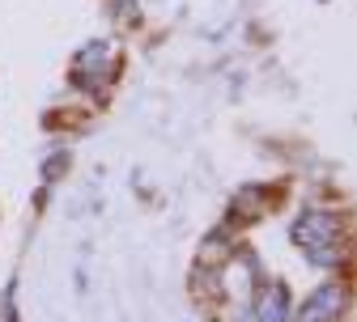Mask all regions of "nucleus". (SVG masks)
Returning a JSON list of instances; mask_svg holds the SVG:
<instances>
[{"instance_id": "f257e3e1", "label": "nucleus", "mask_w": 357, "mask_h": 322, "mask_svg": "<svg viewBox=\"0 0 357 322\" xmlns=\"http://www.w3.org/2000/svg\"><path fill=\"white\" fill-rule=\"evenodd\" d=\"M294 242L315 267H336L340 263V216L336 212H306L294 225Z\"/></svg>"}, {"instance_id": "f03ea898", "label": "nucleus", "mask_w": 357, "mask_h": 322, "mask_svg": "<svg viewBox=\"0 0 357 322\" xmlns=\"http://www.w3.org/2000/svg\"><path fill=\"white\" fill-rule=\"evenodd\" d=\"M344 305H349V293L340 280H328L310 293L298 309V322H340L344 318Z\"/></svg>"}, {"instance_id": "7ed1b4c3", "label": "nucleus", "mask_w": 357, "mask_h": 322, "mask_svg": "<svg viewBox=\"0 0 357 322\" xmlns=\"http://www.w3.org/2000/svg\"><path fill=\"white\" fill-rule=\"evenodd\" d=\"M251 314H255V322H285L289 318V289L285 284H259Z\"/></svg>"}, {"instance_id": "20e7f679", "label": "nucleus", "mask_w": 357, "mask_h": 322, "mask_svg": "<svg viewBox=\"0 0 357 322\" xmlns=\"http://www.w3.org/2000/svg\"><path fill=\"white\" fill-rule=\"evenodd\" d=\"M68 166V153H56V157H47V161H43V178H47V182H56V174Z\"/></svg>"}]
</instances>
